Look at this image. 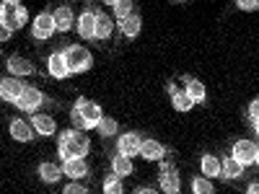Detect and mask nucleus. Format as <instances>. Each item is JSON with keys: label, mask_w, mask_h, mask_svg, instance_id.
Instances as JSON below:
<instances>
[{"label": "nucleus", "mask_w": 259, "mask_h": 194, "mask_svg": "<svg viewBox=\"0 0 259 194\" xmlns=\"http://www.w3.org/2000/svg\"><path fill=\"white\" fill-rule=\"evenodd\" d=\"M89 150H91V140L85 132H80V129H62L57 135V156L62 161L85 158Z\"/></svg>", "instance_id": "obj_1"}, {"label": "nucleus", "mask_w": 259, "mask_h": 194, "mask_svg": "<svg viewBox=\"0 0 259 194\" xmlns=\"http://www.w3.org/2000/svg\"><path fill=\"white\" fill-rule=\"evenodd\" d=\"M104 112L101 106L91 99H75L73 109H70V122H73V129H80V132H89V129H96V124L101 122Z\"/></svg>", "instance_id": "obj_2"}, {"label": "nucleus", "mask_w": 259, "mask_h": 194, "mask_svg": "<svg viewBox=\"0 0 259 194\" xmlns=\"http://www.w3.org/2000/svg\"><path fill=\"white\" fill-rule=\"evenodd\" d=\"M60 55H62V62H65V68H68L70 75L89 73L94 68V55L83 44H65V47H60Z\"/></svg>", "instance_id": "obj_3"}, {"label": "nucleus", "mask_w": 259, "mask_h": 194, "mask_svg": "<svg viewBox=\"0 0 259 194\" xmlns=\"http://www.w3.org/2000/svg\"><path fill=\"white\" fill-rule=\"evenodd\" d=\"M26 18H29L26 8L21 3H16V0H6V3H0V26L8 29L11 34L24 26Z\"/></svg>", "instance_id": "obj_4"}, {"label": "nucleus", "mask_w": 259, "mask_h": 194, "mask_svg": "<svg viewBox=\"0 0 259 194\" xmlns=\"http://www.w3.org/2000/svg\"><path fill=\"white\" fill-rule=\"evenodd\" d=\"M18 112H29V114H34L36 109H41V106H57L45 91H39V88H34V85H26L24 88V93L18 96V101L13 104Z\"/></svg>", "instance_id": "obj_5"}, {"label": "nucleus", "mask_w": 259, "mask_h": 194, "mask_svg": "<svg viewBox=\"0 0 259 194\" xmlns=\"http://www.w3.org/2000/svg\"><path fill=\"white\" fill-rule=\"evenodd\" d=\"M158 191H163V194H182L179 171H177V166L171 163L168 158H163L161 168H158Z\"/></svg>", "instance_id": "obj_6"}, {"label": "nucleus", "mask_w": 259, "mask_h": 194, "mask_svg": "<svg viewBox=\"0 0 259 194\" xmlns=\"http://www.w3.org/2000/svg\"><path fill=\"white\" fill-rule=\"evenodd\" d=\"M231 158L239 161L244 168L259 163V145L254 140H233L231 145Z\"/></svg>", "instance_id": "obj_7"}, {"label": "nucleus", "mask_w": 259, "mask_h": 194, "mask_svg": "<svg viewBox=\"0 0 259 194\" xmlns=\"http://www.w3.org/2000/svg\"><path fill=\"white\" fill-rule=\"evenodd\" d=\"M94 26H96V6H83L80 16L75 18V31L80 36V41H85V44H96L94 39Z\"/></svg>", "instance_id": "obj_8"}, {"label": "nucleus", "mask_w": 259, "mask_h": 194, "mask_svg": "<svg viewBox=\"0 0 259 194\" xmlns=\"http://www.w3.org/2000/svg\"><path fill=\"white\" fill-rule=\"evenodd\" d=\"M140 145H143V135L140 132H122L117 137V150H114V153H119V156L133 161L135 156H140Z\"/></svg>", "instance_id": "obj_9"}, {"label": "nucleus", "mask_w": 259, "mask_h": 194, "mask_svg": "<svg viewBox=\"0 0 259 194\" xmlns=\"http://www.w3.org/2000/svg\"><path fill=\"white\" fill-rule=\"evenodd\" d=\"M52 34H55L52 11H41L31 24V36H34V41H47V39H52Z\"/></svg>", "instance_id": "obj_10"}, {"label": "nucleus", "mask_w": 259, "mask_h": 194, "mask_svg": "<svg viewBox=\"0 0 259 194\" xmlns=\"http://www.w3.org/2000/svg\"><path fill=\"white\" fill-rule=\"evenodd\" d=\"M6 70L11 78H29V75H36L39 70L34 68V62L26 60V57H21V55H11L6 57Z\"/></svg>", "instance_id": "obj_11"}, {"label": "nucleus", "mask_w": 259, "mask_h": 194, "mask_svg": "<svg viewBox=\"0 0 259 194\" xmlns=\"http://www.w3.org/2000/svg\"><path fill=\"white\" fill-rule=\"evenodd\" d=\"M52 18H55V31H60V34H68L75 29V13H73L70 3H60L52 11Z\"/></svg>", "instance_id": "obj_12"}, {"label": "nucleus", "mask_w": 259, "mask_h": 194, "mask_svg": "<svg viewBox=\"0 0 259 194\" xmlns=\"http://www.w3.org/2000/svg\"><path fill=\"white\" fill-rule=\"evenodd\" d=\"M24 88H26V83L21 80V78H11V75L0 78V101H6V104H16V101H18V96L24 93Z\"/></svg>", "instance_id": "obj_13"}, {"label": "nucleus", "mask_w": 259, "mask_h": 194, "mask_svg": "<svg viewBox=\"0 0 259 194\" xmlns=\"http://www.w3.org/2000/svg\"><path fill=\"white\" fill-rule=\"evenodd\" d=\"M62 176H68L70 181H85L91 179V168L85 163V158H70V161H62Z\"/></svg>", "instance_id": "obj_14"}, {"label": "nucleus", "mask_w": 259, "mask_h": 194, "mask_svg": "<svg viewBox=\"0 0 259 194\" xmlns=\"http://www.w3.org/2000/svg\"><path fill=\"white\" fill-rule=\"evenodd\" d=\"M114 34V24H112V16L104 13V8H96V26H94V39L96 44H104L109 41Z\"/></svg>", "instance_id": "obj_15"}, {"label": "nucleus", "mask_w": 259, "mask_h": 194, "mask_svg": "<svg viewBox=\"0 0 259 194\" xmlns=\"http://www.w3.org/2000/svg\"><path fill=\"white\" fill-rule=\"evenodd\" d=\"M184 83V93L192 99V104H197V106H207V91H205V85L197 80V78H192V75H184L182 78Z\"/></svg>", "instance_id": "obj_16"}, {"label": "nucleus", "mask_w": 259, "mask_h": 194, "mask_svg": "<svg viewBox=\"0 0 259 194\" xmlns=\"http://www.w3.org/2000/svg\"><path fill=\"white\" fill-rule=\"evenodd\" d=\"M29 124L34 127V132L41 135V137H52V135H57V122H55V117H50V114H39V112H34V114L29 117Z\"/></svg>", "instance_id": "obj_17"}, {"label": "nucleus", "mask_w": 259, "mask_h": 194, "mask_svg": "<svg viewBox=\"0 0 259 194\" xmlns=\"http://www.w3.org/2000/svg\"><path fill=\"white\" fill-rule=\"evenodd\" d=\"M244 176H246V168H244L239 161H233L231 156H223V158H221V179H223V181L236 184V181H241Z\"/></svg>", "instance_id": "obj_18"}, {"label": "nucleus", "mask_w": 259, "mask_h": 194, "mask_svg": "<svg viewBox=\"0 0 259 194\" xmlns=\"http://www.w3.org/2000/svg\"><path fill=\"white\" fill-rule=\"evenodd\" d=\"M140 156H143L145 161H158V163H161L163 158H168V148H166L163 142L153 140V137H143Z\"/></svg>", "instance_id": "obj_19"}, {"label": "nucleus", "mask_w": 259, "mask_h": 194, "mask_svg": "<svg viewBox=\"0 0 259 194\" xmlns=\"http://www.w3.org/2000/svg\"><path fill=\"white\" fill-rule=\"evenodd\" d=\"M8 132H11V137L18 140V142H31V140L36 137L34 127H31L26 119H21V117H13V119L8 122Z\"/></svg>", "instance_id": "obj_20"}, {"label": "nucleus", "mask_w": 259, "mask_h": 194, "mask_svg": "<svg viewBox=\"0 0 259 194\" xmlns=\"http://www.w3.org/2000/svg\"><path fill=\"white\" fill-rule=\"evenodd\" d=\"M109 171H112L114 176H119V179H127V176L135 174V166H133V161H130V158H124L119 153H112L109 156Z\"/></svg>", "instance_id": "obj_21"}, {"label": "nucleus", "mask_w": 259, "mask_h": 194, "mask_svg": "<svg viewBox=\"0 0 259 194\" xmlns=\"http://www.w3.org/2000/svg\"><path fill=\"white\" fill-rule=\"evenodd\" d=\"M140 29H143V16L135 11V13L119 26V41H133V39L140 34Z\"/></svg>", "instance_id": "obj_22"}, {"label": "nucleus", "mask_w": 259, "mask_h": 194, "mask_svg": "<svg viewBox=\"0 0 259 194\" xmlns=\"http://www.w3.org/2000/svg\"><path fill=\"white\" fill-rule=\"evenodd\" d=\"M36 174H39V179L45 181V184H57L62 179V166L60 163H52V161H41L39 168H36Z\"/></svg>", "instance_id": "obj_23"}, {"label": "nucleus", "mask_w": 259, "mask_h": 194, "mask_svg": "<svg viewBox=\"0 0 259 194\" xmlns=\"http://www.w3.org/2000/svg\"><path fill=\"white\" fill-rule=\"evenodd\" d=\"M168 96H171V106H174L177 112H182V114H187V112H192V99L184 93V91H179L174 83H168Z\"/></svg>", "instance_id": "obj_24"}, {"label": "nucleus", "mask_w": 259, "mask_h": 194, "mask_svg": "<svg viewBox=\"0 0 259 194\" xmlns=\"http://www.w3.org/2000/svg\"><path fill=\"white\" fill-rule=\"evenodd\" d=\"M200 168H202V176L205 179H221V158L212 156V153H205L200 158Z\"/></svg>", "instance_id": "obj_25"}, {"label": "nucleus", "mask_w": 259, "mask_h": 194, "mask_svg": "<svg viewBox=\"0 0 259 194\" xmlns=\"http://www.w3.org/2000/svg\"><path fill=\"white\" fill-rule=\"evenodd\" d=\"M47 73H50V78H55V80L70 78L68 68H65V62H62V55H60V50H57V52H52V55L47 57Z\"/></svg>", "instance_id": "obj_26"}, {"label": "nucleus", "mask_w": 259, "mask_h": 194, "mask_svg": "<svg viewBox=\"0 0 259 194\" xmlns=\"http://www.w3.org/2000/svg\"><path fill=\"white\" fill-rule=\"evenodd\" d=\"M106 6L114 8V16H117V21H119V26L135 13V3H133V0H109Z\"/></svg>", "instance_id": "obj_27"}, {"label": "nucleus", "mask_w": 259, "mask_h": 194, "mask_svg": "<svg viewBox=\"0 0 259 194\" xmlns=\"http://www.w3.org/2000/svg\"><path fill=\"white\" fill-rule=\"evenodd\" d=\"M96 129H99L101 140H112V137H117V132H119V124H117V119H112V117H101V122L96 124Z\"/></svg>", "instance_id": "obj_28"}, {"label": "nucleus", "mask_w": 259, "mask_h": 194, "mask_svg": "<svg viewBox=\"0 0 259 194\" xmlns=\"http://www.w3.org/2000/svg\"><path fill=\"white\" fill-rule=\"evenodd\" d=\"M104 194H124V186H122V179L119 176H114L112 171L109 174H104Z\"/></svg>", "instance_id": "obj_29"}, {"label": "nucleus", "mask_w": 259, "mask_h": 194, "mask_svg": "<svg viewBox=\"0 0 259 194\" xmlns=\"http://www.w3.org/2000/svg\"><path fill=\"white\" fill-rule=\"evenodd\" d=\"M244 119L246 124H251V132L259 129V99H251V104L244 109Z\"/></svg>", "instance_id": "obj_30"}, {"label": "nucleus", "mask_w": 259, "mask_h": 194, "mask_svg": "<svg viewBox=\"0 0 259 194\" xmlns=\"http://www.w3.org/2000/svg\"><path fill=\"white\" fill-rule=\"evenodd\" d=\"M189 186H192V194H215L212 181H210V179H205V176H192Z\"/></svg>", "instance_id": "obj_31"}, {"label": "nucleus", "mask_w": 259, "mask_h": 194, "mask_svg": "<svg viewBox=\"0 0 259 194\" xmlns=\"http://www.w3.org/2000/svg\"><path fill=\"white\" fill-rule=\"evenodd\" d=\"M60 194H91V191H89V186L80 184V181H70V184H65V186H62Z\"/></svg>", "instance_id": "obj_32"}, {"label": "nucleus", "mask_w": 259, "mask_h": 194, "mask_svg": "<svg viewBox=\"0 0 259 194\" xmlns=\"http://www.w3.org/2000/svg\"><path fill=\"white\" fill-rule=\"evenodd\" d=\"M236 8L246 11V13H254V11L259 8V3H256V0H239V3H236Z\"/></svg>", "instance_id": "obj_33"}, {"label": "nucleus", "mask_w": 259, "mask_h": 194, "mask_svg": "<svg viewBox=\"0 0 259 194\" xmlns=\"http://www.w3.org/2000/svg\"><path fill=\"white\" fill-rule=\"evenodd\" d=\"M133 194H158V189L156 186H138Z\"/></svg>", "instance_id": "obj_34"}, {"label": "nucleus", "mask_w": 259, "mask_h": 194, "mask_svg": "<svg viewBox=\"0 0 259 194\" xmlns=\"http://www.w3.org/2000/svg\"><path fill=\"white\" fill-rule=\"evenodd\" d=\"M11 36H13V34H11L8 29H3V26H0V44H6V41H8Z\"/></svg>", "instance_id": "obj_35"}, {"label": "nucleus", "mask_w": 259, "mask_h": 194, "mask_svg": "<svg viewBox=\"0 0 259 194\" xmlns=\"http://www.w3.org/2000/svg\"><path fill=\"white\" fill-rule=\"evenodd\" d=\"M246 194H259V181H256V179L246 186Z\"/></svg>", "instance_id": "obj_36"}]
</instances>
